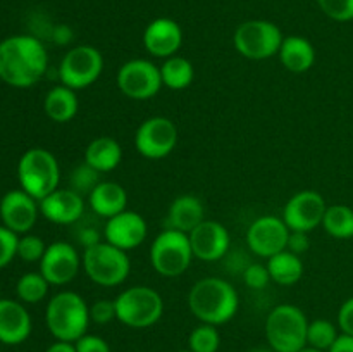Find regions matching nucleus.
Instances as JSON below:
<instances>
[{"label": "nucleus", "mask_w": 353, "mask_h": 352, "mask_svg": "<svg viewBox=\"0 0 353 352\" xmlns=\"http://www.w3.org/2000/svg\"><path fill=\"white\" fill-rule=\"evenodd\" d=\"M45 352H76V347L72 342L57 340V342H54V344H52Z\"/></svg>", "instance_id": "nucleus-44"}, {"label": "nucleus", "mask_w": 353, "mask_h": 352, "mask_svg": "<svg viewBox=\"0 0 353 352\" xmlns=\"http://www.w3.org/2000/svg\"><path fill=\"white\" fill-rule=\"evenodd\" d=\"M193 259L188 233L168 228L159 233L150 247V262L155 271L165 278H176L190 268Z\"/></svg>", "instance_id": "nucleus-8"}, {"label": "nucleus", "mask_w": 353, "mask_h": 352, "mask_svg": "<svg viewBox=\"0 0 353 352\" xmlns=\"http://www.w3.org/2000/svg\"><path fill=\"white\" fill-rule=\"evenodd\" d=\"M99 175L100 173L95 171L86 162L83 166H78L71 175V188L78 192L79 195H90V192L100 183Z\"/></svg>", "instance_id": "nucleus-33"}, {"label": "nucleus", "mask_w": 353, "mask_h": 352, "mask_svg": "<svg viewBox=\"0 0 353 352\" xmlns=\"http://www.w3.org/2000/svg\"><path fill=\"white\" fill-rule=\"evenodd\" d=\"M88 206L100 217H112L126 211L128 193L116 182H100L88 195Z\"/></svg>", "instance_id": "nucleus-22"}, {"label": "nucleus", "mask_w": 353, "mask_h": 352, "mask_svg": "<svg viewBox=\"0 0 353 352\" xmlns=\"http://www.w3.org/2000/svg\"><path fill=\"white\" fill-rule=\"evenodd\" d=\"M338 326L345 335L353 337V297L345 300L338 311Z\"/></svg>", "instance_id": "nucleus-40"}, {"label": "nucleus", "mask_w": 353, "mask_h": 352, "mask_svg": "<svg viewBox=\"0 0 353 352\" xmlns=\"http://www.w3.org/2000/svg\"><path fill=\"white\" fill-rule=\"evenodd\" d=\"M279 61L288 71L305 72L316 62V48L307 38L292 35L285 37L281 48H279Z\"/></svg>", "instance_id": "nucleus-24"}, {"label": "nucleus", "mask_w": 353, "mask_h": 352, "mask_svg": "<svg viewBox=\"0 0 353 352\" xmlns=\"http://www.w3.org/2000/svg\"><path fill=\"white\" fill-rule=\"evenodd\" d=\"M192 244L193 257L202 259L205 262L219 261L226 255L230 248V231L219 221L205 219L188 233Z\"/></svg>", "instance_id": "nucleus-17"}, {"label": "nucleus", "mask_w": 353, "mask_h": 352, "mask_svg": "<svg viewBox=\"0 0 353 352\" xmlns=\"http://www.w3.org/2000/svg\"><path fill=\"white\" fill-rule=\"evenodd\" d=\"M78 251L68 242H54L47 245L40 261V273L50 285H65L72 282L81 266Z\"/></svg>", "instance_id": "nucleus-15"}, {"label": "nucleus", "mask_w": 353, "mask_h": 352, "mask_svg": "<svg viewBox=\"0 0 353 352\" xmlns=\"http://www.w3.org/2000/svg\"><path fill=\"white\" fill-rule=\"evenodd\" d=\"M72 40V31L71 28L61 24V26L54 28V41L59 45H65Z\"/></svg>", "instance_id": "nucleus-43"}, {"label": "nucleus", "mask_w": 353, "mask_h": 352, "mask_svg": "<svg viewBox=\"0 0 353 352\" xmlns=\"http://www.w3.org/2000/svg\"><path fill=\"white\" fill-rule=\"evenodd\" d=\"M178 145V128L169 117L154 116L145 119L134 133V147L145 159H164Z\"/></svg>", "instance_id": "nucleus-12"}, {"label": "nucleus", "mask_w": 353, "mask_h": 352, "mask_svg": "<svg viewBox=\"0 0 353 352\" xmlns=\"http://www.w3.org/2000/svg\"><path fill=\"white\" fill-rule=\"evenodd\" d=\"M31 333V316L17 300L0 299V342L7 345L23 344Z\"/></svg>", "instance_id": "nucleus-21"}, {"label": "nucleus", "mask_w": 353, "mask_h": 352, "mask_svg": "<svg viewBox=\"0 0 353 352\" xmlns=\"http://www.w3.org/2000/svg\"><path fill=\"white\" fill-rule=\"evenodd\" d=\"M238 306L240 299L234 286L216 276L199 280L188 293V307L193 316L214 326L233 320Z\"/></svg>", "instance_id": "nucleus-2"}, {"label": "nucleus", "mask_w": 353, "mask_h": 352, "mask_svg": "<svg viewBox=\"0 0 353 352\" xmlns=\"http://www.w3.org/2000/svg\"><path fill=\"white\" fill-rule=\"evenodd\" d=\"M309 233L305 231H290V238H288V251L293 252V254H303V252L309 251Z\"/></svg>", "instance_id": "nucleus-41"}, {"label": "nucleus", "mask_w": 353, "mask_h": 352, "mask_svg": "<svg viewBox=\"0 0 353 352\" xmlns=\"http://www.w3.org/2000/svg\"><path fill=\"white\" fill-rule=\"evenodd\" d=\"M81 262L86 276L100 286L121 285L131 271L128 252L109 242H99L86 247Z\"/></svg>", "instance_id": "nucleus-6"}, {"label": "nucleus", "mask_w": 353, "mask_h": 352, "mask_svg": "<svg viewBox=\"0 0 353 352\" xmlns=\"http://www.w3.org/2000/svg\"><path fill=\"white\" fill-rule=\"evenodd\" d=\"M243 280L250 289L262 290L269 285V282H271V275H269L268 266L255 262V264H250L245 269Z\"/></svg>", "instance_id": "nucleus-38"}, {"label": "nucleus", "mask_w": 353, "mask_h": 352, "mask_svg": "<svg viewBox=\"0 0 353 352\" xmlns=\"http://www.w3.org/2000/svg\"><path fill=\"white\" fill-rule=\"evenodd\" d=\"M290 238V228L283 217L262 216L250 224L247 231V244L259 257H272L286 251Z\"/></svg>", "instance_id": "nucleus-14"}, {"label": "nucleus", "mask_w": 353, "mask_h": 352, "mask_svg": "<svg viewBox=\"0 0 353 352\" xmlns=\"http://www.w3.org/2000/svg\"><path fill=\"white\" fill-rule=\"evenodd\" d=\"M147 221L143 219V216L128 209L109 217L103 228L105 242L126 252L140 247L147 238Z\"/></svg>", "instance_id": "nucleus-18"}, {"label": "nucleus", "mask_w": 353, "mask_h": 352, "mask_svg": "<svg viewBox=\"0 0 353 352\" xmlns=\"http://www.w3.org/2000/svg\"><path fill=\"white\" fill-rule=\"evenodd\" d=\"M48 286H50V283L45 280L41 273H26L17 280L16 293L23 302L37 304L47 297Z\"/></svg>", "instance_id": "nucleus-30"}, {"label": "nucleus", "mask_w": 353, "mask_h": 352, "mask_svg": "<svg viewBox=\"0 0 353 352\" xmlns=\"http://www.w3.org/2000/svg\"><path fill=\"white\" fill-rule=\"evenodd\" d=\"M17 242H19V235L2 224L0 226V269L10 264V261L17 255Z\"/></svg>", "instance_id": "nucleus-36"}, {"label": "nucleus", "mask_w": 353, "mask_h": 352, "mask_svg": "<svg viewBox=\"0 0 353 352\" xmlns=\"http://www.w3.org/2000/svg\"><path fill=\"white\" fill-rule=\"evenodd\" d=\"M40 213L38 200L24 190H10L0 200V219L14 233L24 235L34 226Z\"/></svg>", "instance_id": "nucleus-16"}, {"label": "nucleus", "mask_w": 353, "mask_h": 352, "mask_svg": "<svg viewBox=\"0 0 353 352\" xmlns=\"http://www.w3.org/2000/svg\"><path fill=\"white\" fill-rule=\"evenodd\" d=\"M17 178H19L21 190L40 202L48 193L59 188L61 168L50 150L34 147L21 155L17 164Z\"/></svg>", "instance_id": "nucleus-4"}, {"label": "nucleus", "mask_w": 353, "mask_h": 352, "mask_svg": "<svg viewBox=\"0 0 353 352\" xmlns=\"http://www.w3.org/2000/svg\"><path fill=\"white\" fill-rule=\"evenodd\" d=\"M219 345L221 335L214 324H199L188 337V349L192 352H217Z\"/></svg>", "instance_id": "nucleus-32"}, {"label": "nucleus", "mask_w": 353, "mask_h": 352, "mask_svg": "<svg viewBox=\"0 0 353 352\" xmlns=\"http://www.w3.org/2000/svg\"><path fill=\"white\" fill-rule=\"evenodd\" d=\"M48 55L31 35H12L0 41V79L16 88H28L43 78Z\"/></svg>", "instance_id": "nucleus-1"}, {"label": "nucleus", "mask_w": 353, "mask_h": 352, "mask_svg": "<svg viewBox=\"0 0 353 352\" xmlns=\"http://www.w3.org/2000/svg\"><path fill=\"white\" fill-rule=\"evenodd\" d=\"M327 204L321 193L314 190H302L286 202L283 209V221L290 228V231L309 233L314 228L323 224Z\"/></svg>", "instance_id": "nucleus-13"}, {"label": "nucleus", "mask_w": 353, "mask_h": 352, "mask_svg": "<svg viewBox=\"0 0 353 352\" xmlns=\"http://www.w3.org/2000/svg\"><path fill=\"white\" fill-rule=\"evenodd\" d=\"M78 107L79 102L76 90L64 85L48 90L43 102L45 114L55 123H69L78 114Z\"/></svg>", "instance_id": "nucleus-26"}, {"label": "nucleus", "mask_w": 353, "mask_h": 352, "mask_svg": "<svg viewBox=\"0 0 353 352\" xmlns=\"http://www.w3.org/2000/svg\"><path fill=\"white\" fill-rule=\"evenodd\" d=\"M179 352H192V351H190V349H186V351H179Z\"/></svg>", "instance_id": "nucleus-48"}, {"label": "nucleus", "mask_w": 353, "mask_h": 352, "mask_svg": "<svg viewBox=\"0 0 353 352\" xmlns=\"http://www.w3.org/2000/svg\"><path fill=\"white\" fill-rule=\"evenodd\" d=\"M183 30L171 17H157L143 31V45L155 57L169 59L181 48Z\"/></svg>", "instance_id": "nucleus-20"}, {"label": "nucleus", "mask_w": 353, "mask_h": 352, "mask_svg": "<svg viewBox=\"0 0 353 352\" xmlns=\"http://www.w3.org/2000/svg\"><path fill=\"white\" fill-rule=\"evenodd\" d=\"M41 216L55 224H72L85 213L83 195L72 188H57L38 202Z\"/></svg>", "instance_id": "nucleus-19"}, {"label": "nucleus", "mask_w": 353, "mask_h": 352, "mask_svg": "<svg viewBox=\"0 0 353 352\" xmlns=\"http://www.w3.org/2000/svg\"><path fill=\"white\" fill-rule=\"evenodd\" d=\"M299 352H326V351H321V349H316V347H310V345H305V347L302 349V351Z\"/></svg>", "instance_id": "nucleus-47"}, {"label": "nucleus", "mask_w": 353, "mask_h": 352, "mask_svg": "<svg viewBox=\"0 0 353 352\" xmlns=\"http://www.w3.org/2000/svg\"><path fill=\"white\" fill-rule=\"evenodd\" d=\"M283 37L274 23L265 19H250L241 23L234 31V47L243 57L252 61H264L279 54Z\"/></svg>", "instance_id": "nucleus-9"}, {"label": "nucleus", "mask_w": 353, "mask_h": 352, "mask_svg": "<svg viewBox=\"0 0 353 352\" xmlns=\"http://www.w3.org/2000/svg\"><path fill=\"white\" fill-rule=\"evenodd\" d=\"M323 226L327 235L334 238H347L353 237V209L343 204H334L327 206L326 214L323 217Z\"/></svg>", "instance_id": "nucleus-29"}, {"label": "nucleus", "mask_w": 353, "mask_h": 352, "mask_svg": "<svg viewBox=\"0 0 353 352\" xmlns=\"http://www.w3.org/2000/svg\"><path fill=\"white\" fill-rule=\"evenodd\" d=\"M90 320L97 324H107L110 321L117 320L116 302L114 300L100 299L90 306Z\"/></svg>", "instance_id": "nucleus-37"}, {"label": "nucleus", "mask_w": 353, "mask_h": 352, "mask_svg": "<svg viewBox=\"0 0 353 352\" xmlns=\"http://www.w3.org/2000/svg\"><path fill=\"white\" fill-rule=\"evenodd\" d=\"M250 352H278V351H274L272 347H257V349H252Z\"/></svg>", "instance_id": "nucleus-46"}, {"label": "nucleus", "mask_w": 353, "mask_h": 352, "mask_svg": "<svg viewBox=\"0 0 353 352\" xmlns=\"http://www.w3.org/2000/svg\"><path fill=\"white\" fill-rule=\"evenodd\" d=\"M90 321V306L79 293L65 290L48 300L45 323L57 340L74 344L86 335Z\"/></svg>", "instance_id": "nucleus-3"}, {"label": "nucleus", "mask_w": 353, "mask_h": 352, "mask_svg": "<svg viewBox=\"0 0 353 352\" xmlns=\"http://www.w3.org/2000/svg\"><path fill=\"white\" fill-rule=\"evenodd\" d=\"M103 71V57L92 45H78L62 57L59 66V79L64 86L83 90L93 85Z\"/></svg>", "instance_id": "nucleus-10"}, {"label": "nucleus", "mask_w": 353, "mask_h": 352, "mask_svg": "<svg viewBox=\"0 0 353 352\" xmlns=\"http://www.w3.org/2000/svg\"><path fill=\"white\" fill-rule=\"evenodd\" d=\"M340 337L336 326L327 320L310 321L307 328V345L321 349V351H330L336 338Z\"/></svg>", "instance_id": "nucleus-31"}, {"label": "nucleus", "mask_w": 353, "mask_h": 352, "mask_svg": "<svg viewBox=\"0 0 353 352\" xmlns=\"http://www.w3.org/2000/svg\"><path fill=\"white\" fill-rule=\"evenodd\" d=\"M202 221H205V209L199 197L181 195L172 200L168 214L169 228L183 233H192Z\"/></svg>", "instance_id": "nucleus-23"}, {"label": "nucleus", "mask_w": 353, "mask_h": 352, "mask_svg": "<svg viewBox=\"0 0 353 352\" xmlns=\"http://www.w3.org/2000/svg\"><path fill=\"white\" fill-rule=\"evenodd\" d=\"M117 88L133 100L152 99L162 88L161 68L147 59H131L124 62L116 76Z\"/></svg>", "instance_id": "nucleus-11"}, {"label": "nucleus", "mask_w": 353, "mask_h": 352, "mask_svg": "<svg viewBox=\"0 0 353 352\" xmlns=\"http://www.w3.org/2000/svg\"><path fill=\"white\" fill-rule=\"evenodd\" d=\"M327 352H353V337L341 333Z\"/></svg>", "instance_id": "nucleus-42"}, {"label": "nucleus", "mask_w": 353, "mask_h": 352, "mask_svg": "<svg viewBox=\"0 0 353 352\" xmlns=\"http://www.w3.org/2000/svg\"><path fill=\"white\" fill-rule=\"evenodd\" d=\"M76 352H110L109 344L102 337L97 335H83L79 340L74 342Z\"/></svg>", "instance_id": "nucleus-39"}, {"label": "nucleus", "mask_w": 353, "mask_h": 352, "mask_svg": "<svg viewBox=\"0 0 353 352\" xmlns=\"http://www.w3.org/2000/svg\"><path fill=\"white\" fill-rule=\"evenodd\" d=\"M123 161V148L114 138L99 137L88 144L85 162L99 173L114 171Z\"/></svg>", "instance_id": "nucleus-25"}, {"label": "nucleus", "mask_w": 353, "mask_h": 352, "mask_svg": "<svg viewBox=\"0 0 353 352\" xmlns=\"http://www.w3.org/2000/svg\"><path fill=\"white\" fill-rule=\"evenodd\" d=\"M45 251H47V245L37 235L24 233L23 237H19V242H17V255L24 262H40Z\"/></svg>", "instance_id": "nucleus-34"}, {"label": "nucleus", "mask_w": 353, "mask_h": 352, "mask_svg": "<svg viewBox=\"0 0 353 352\" xmlns=\"http://www.w3.org/2000/svg\"><path fill=\"white\" fill-rule=\"evenodd\" d=\"M305 313L293 304H279L265 320V338L278 352H299L307 345Z\"/></svg>", "instance_id": "nucleus-5"}, {"label": "nucleus", "mask_w": 353, "mask_h": 352, "mask_svg": "<svg viewBox=\"0 0 353 352\" xmlns=\"http://www.w3.org/2000/svg\"><path fill=\"white\" fill-rule=\"evenodd\" d=\"M268 269L271 282L281 286H292L303 276V262L299 254H293L288 248L268 259Z\"/></svg>", "instance_id": "nucleus-27"}, {"label": "nucleus", "mask_w": 353, "mask_h": 352, "mask_svg": "<svg viewBox=\"0 0 353 352\" xmlns=\"http://www.w3.org/2000/svg\"><path fill=\"white\" fill-rule=\"evenodd\" d=\"M162 85L171 90H185L192 85L195 69L193 64L186 57L181 55H172L165 59L164 64L161 66Z\"/></svg>", "instance_id": "nucleus-28"}, {"label": "nucleus", "mask_w": 353, "mask_h": 352, "mask_svg": "<svg viewBox=\"0 0 353 352\" xmlns=\"http://www.w3.org/2000/svg\"><path fill=\"white\" fill-rule=\"evenodd\" d=\"M79 240H81V244L86 247H92V245L99 244V233H95V230H85L81 233V237H79Z\"/></svg>", "instance_id": "nucleus-45"}, {"label": "nucleus", "mask_w": 353, "mask_h": 352, "mask_svg": "<svg viewBox=\"0 0 353 352\" xmlns=\"http://www.w3.org/2000/svg\"><path fill=\"white\" fill-rule=\"evenodd\" d=\"M317 3L330 19L340 23L353 19V0H317Z\"/></svg>", "instance_id": "nucleus-35"}, {"label": "nucleus", "mask_w": 353, "mask_h": 352, "mask_svg": "<svg viewBox=\"0 0 353 352\" xmlns=\"http://www.w3.org/2000/svg\"><path fill=\"white\" fill-rule=\"evenodd\" d=\"M117 321L130 328H148L164 314V300L157 290L145 285L130 286L114 299Z\"/></svg>", "instance_id": "nucleus-7"}]
</instances>
